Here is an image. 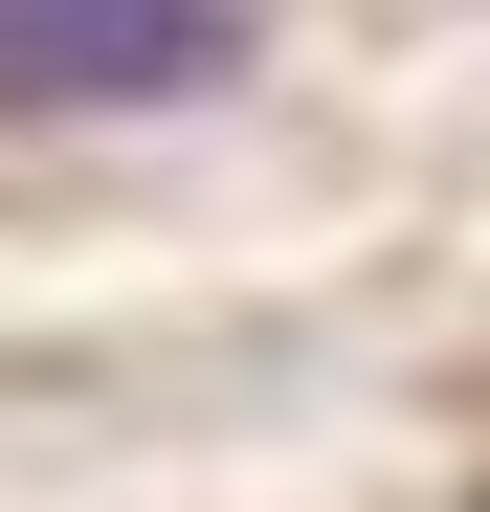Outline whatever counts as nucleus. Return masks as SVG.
I'll use <instances>...</instances> for the list:
<instances>
[{
  "label": "nucleus",
  "instance_id": "obj_1",
  "mask_svg": "<svg viewBox=\"0 0 490 512\" xmlns=\"http://www.w3.org/2000/svg\"><path fill=\"white\" fill-rule=\"evenodd\" d=\"M223 67H245V0H0V112H156Z\"/></svg>",
  "mask_w": 490,
  "mask_h": 512
}]
</instances>
